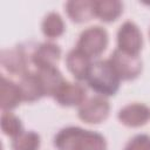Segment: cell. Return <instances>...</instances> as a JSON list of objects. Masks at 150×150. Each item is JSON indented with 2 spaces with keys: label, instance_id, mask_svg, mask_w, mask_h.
<instances>
[{
  "label": "cell",
  "instance_id": "cell-21",
  "mask_svg": "<svg viewBox=\"0 0 150 150\" xmlns=\"http://www.w3.org/2000/svg\"><path fill=\"white\" fill-rule=\"evenodd\" d=\"M149 36H150V30H149Z\"/></svg>",
  "mask_w": 150,
  "mask_h": 150
},
{
  "label": "cell",
  "instance_id": "cell-16",
  "mask_svg": "<svg viewBox=\"0 0 150 150\" xmlns=\"http://www.w3.org/2000/svg\"><path fill=\"white\" fill-rule=\"evenodd\" d=\"M123 12V4L118 0H94V13L103 22H112Z\"/></svg>",
  "mask_w": 150,
  "mask_h": 150
},
{
  "label": "cell",
  "instance_id": "cell-17",
  "mask_svg": "<svg viewBox=\"0 0 150 150\" xmlns=\"http://www.w3.org/2000/svg\"><path fill=\"white\" fill-rule=\"evenodd\" d=\"M66 25L62 16L57 12H49L41 22V30L45 36L56 39L64 33Z\"/></svg>",
  "mask_w": 150,
  "mask_h": 150
},
{
  "label": "cell",
  "instance_id": "cell-1",
  "mask_svg": "<svg viewBox=\"0 0 150 150\" xmlns=\"http://www.w3.org/2000/svg\"><path fill=\"white\" fill-rule=\"evenodd\" d=\"M53 143L57 150H107V141L103 135L75 125L59 130Z\"/></svg>",
  "mask_w": 150,
  "mask_h": 150
},
{
  "label": "cell",
  "instance_id": "cell-19",
  "mask_svg": "<svg viewBox=\"0 0 150 150\" xmlns=\"http://www.w3.org/2000/svg\"><path fill=\"white\" fill-rule=\"evenodd\" d=\"M1 130L8 137H16L23 131L21 120L12 111H2L1 114Z\"/></svg>",
  "mask_w": 150,
  "mask_h": 150
},
{
  "label": "cell",
  "instance_id": "cell-3",
  "mask_svg": "<svg viewBox=\"0 0 150 150\" xmlns=\"http://www.w3.org/2000/svg\"><path fill=\"white\" fill-rule=\"evenodd\" d=\"M109 42L108 32L101 26H90L81 32L76 48L88 57L100 56L107 48Z\"/></svg>",
  "mask_w": 150,
  "mask_h": 150
},
{
  "label": "cell",
  "instance_id": "cell-9",
  "mask_svg": "<svg viewBox=\"0 0 150 150\" xmlns=\"http://www.w3.org/2000/svg\"><path fill=\"white\" fill-rule=\"evenodd\" d=\"M1 66L13 75H23L27 73L28 59L25 49L21 46H16L8 49H2L0 54Z\"/></svg>",
  "mask_w": 150,
  "mask_h": 150
},
{
  "label": "cell",
  "instance_id": "cell-14",
  "mask_svg": "<svg viewBox=\"0 0 150 150\" xmlns=\"http://www.w3.org/2000/svg\"><path fill=\"white\" fill-rule=\"evenodd\" d=\"M64 9L68 18L76 23H83L93 18L94 13V1L93 0H71L64 4Z\"/></svg>",
  "mask_w": 150,
  "mask_h": 150
},
{
  "label": "cell",
  "instance_id": "cell-12",
  "mask_svg": "<svg viewBox=\"0 0 150 150\" xmlns=\"http://www.w3.org/2000/svg\"><path fill=\"white\" fill-rule=\"evenodd\" d=\"M91 63V59L76 47L70 49L66 55V66L77 81H83L87 79Z\"/></svg>",
  "mask_w": 150,
  "mask_h": 150
},
{
  "label": "cell",
  "instance_id": "cell-7",
  "mask_svg": "<svg viewBox=\"0 0 150 150\" xmlns=\"http://www.w3.org/2000/svg\"><path fill=\"white\" fill-rule=\"evenodd\" d=\"M118 121L129 128H138L148 123L150 120V107L144 103H130L118 110Z\"/></svg>",
  "mask_w": 150,
  "mask_h": 150
},
{
  "label": "cell",
  "instance_id": "cell-13",
  "mask_svg": "<svg viewBox=\"0 0 150 150\" xmlns=\"http://www.w3.org/2000/svg\"><path fill=\"white\" fill-rule=\"evenodd\" d=\"M19 87L22 94V101L35 102L45 96L42 84L36 71H27L20 76Z\"/></svg>",
  "mask_w": 150,
  "mask_h": 150
},
{
  "label": "cell",
  "instance_id": "cell-15",
  "mask_svg": "<svg viewBox=\"0 0 150 150\" xmlns=\"http://www.w3.org/2000/svg\"><path fill=\"white\" fill-rule=\"evenodd\" d=\"M36 74L40 79V82L43 88L45 96L53 97L55 93L59 90V88L66 81L62 73L59 70V68L55 67H46V68H38Z\"/></svg>",
  "mask_w": 150,
  "mask_h": 150
},
{
  "label": "cell",
  "instance_id": "cell-10",
  "mask_svg": "<svg viewBox=\"0 0 150 150\" xmlns=\"http://www.w3.org/2000/svg\"><path fill=\"white\" fill-rule=\"evenodd\" d=\"M61 57V48L54 42L46 41L36 46L32 53V62L38 68L55 67Z\"/></svg>",
  "mask_w": 150,
  "mask_h": 150
},
{
  "label": "cell",
  "instance_id": "cell-2",
  "mask_svg": "<svg viewBox=\"0 0 150 150\" xmlns=\"http://www.w3.org/2000/svg\"><path fill=\"white\" fill-rule=\"evenodd\" d=\"M86 81L90 89L104 97L114 96L118 91L121 83V79L109 60H97L93 62Z\"/></svg>",
  "mask_w": 150,
  "mask_h": 150
},
{
  "label": "cell",
  "instance_id": "cell-6",
  "mask_svg": "<svg viewBox=\"0 0 150 150\" xmlns=\"http://www.w3.org/2000/svg\"><path fill=\"white\" fill-rule=\"evenodd\" d=\"M142 47L143 36L138 26L134 21H124L117 30V48L128 54L139 55Z\"/></svg>",
  "mask_w": 150,
  "mask_h": 150
},
{
  "label": "cell",
  "instance_id": "cell-5",
  "mask_svg": "<svg viewBox=\"0 0 150 150\" xmlns=\"http://www.w3.org/2000/svg\"><path fill=\"white\" fill-rule=\"evenodd\" d=\"M110 112V104L107 97L95 95L87 98L77 110L79 118L88 124H98L105 121Z\"/></svg>",
  "mask_w": 150,
  "mask_h": 150
},
{
  "label": "cell",
  "instance_id": "cell-20",
  "mask_svg": "<svg viewBox=\"0 0 150 150\" xmlns=\"http://www.w3.org/2000/svg\"><path fill=\"white\" fill-rule=\"evenodd\" d=\"M124 150H150V135L138 134L130 138Z\"/></svg>",
  "mask_w": 150,
  "mask_h": 150
},
{
  "label": "cell",
  "instance_id": "cell-8",
  "mask_svg": "<svg viewBox=\"0 0 150 150\" xmlns=\"http://www.w3.org/2000/svg\"><path fill=\"white\" fill-rule=\"evenodd\" d=\"M53 97L62 107H80L87 100V90L80 83L64 81Z\"/></svg>",
  "mask_w": 150,
  "mask_h": 150
},
{
  "label": "cell",
  "instance_id": "cell-4",
  "mask_svg": "<svg viewBox=\"0 0 150 150\" xmlns=\"http://www.w3.org/2000/svg\"><path fill=\"white\" fill-rule=\"evenodd\" d=\"M108 60L122 81L135 80L142 73L143 63L139 55L128 54L116 48Z\"/></svg>",
  "mask_w": 150,
  "mask_h": 150
},
{
  "label": "cell",
  "instance_id": "cell-18",
  "mask_svg": "<svg viewBox=\"0 0 150 150\" xmlns=\"http://www.w3.org/2000/svg\"><path fill=\"white\" fill-rule=\"evenodd\" d=\"M40 145V135L33 130H23L12 141V150H39Z\"/></svg>",
  "mask_w": 150,
  "mask_h": 150
},
{
  "label": "cell",
  "instance_id": "cell-11",
  "mask_svg": "<svg viewBox=\"0 0 150 150\" xmlns=\"http://www.w3.org/2000/svg\"><path fill=\"white\" fill-rule=\"evenodd\" d=\"M22 102V94L19 83L1 76L0 83V107L2 111H12Z\"/></svg>",
  "mask_w": 150,
  "mask_h": 150
}]
</instances>
